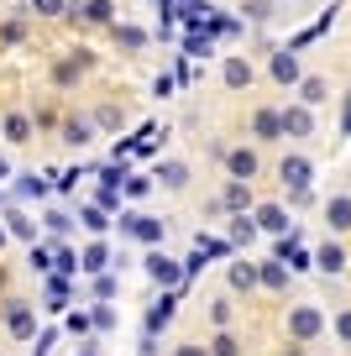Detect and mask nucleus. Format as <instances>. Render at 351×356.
Wrapping results in <instances>:
<instances>
[{
    "label": "nucleus",
    "mask_w": 351,
    "mask_h": 356,
    "mask_svg": "<svg viewBox=\"0 0 351 356\" xmlns=\"http://www.w3.org/2000/svg\"><path fill=\"white\" fill-rule=\"evenodd\" d=\"M173 356H210V346H199V341H184Z\"/></svg>",
    "instance_id": "obj_47"
},
{
    "label": "nucleus",
    "mask_w": 351,
    "mask_h": 356,
    "mask_svg": "<svg viewBox=\"0 0 351 356\" xmlns=\"http://www.w3.org/2000/svg\"><path fill=\"white\" fill-rule=\"evenodd\" d=\"M257 283H263V289H288V267L273 257V262H263V267H257Z\"/></svg>",
    "instance_id": "obj_28"
},
{
    "label": "nucleus",
    "mask_w": 351,
    "mask_h": 356,
    "mask_svg": "<svg viewBox=\"0 0 351 356\" xmlns=\"http://www.w3.org/2000/svg\"><path fill=\"white\" fill-rule=\"evenodd\" d=\"M0 131H6V142H11V147H26V142H32V131H37V121L26 111H11Z\"/></svg>",
    "instance_id": "obj_15"
},
{
    "label": "nucleus",
    "mask_w": 351,
    "mask_h": 356,
    "mask_svg": "<svg viewBox=\"0 0 351 356\" xmlns=\"http://www.w3.org/2000/svg\"><path fill=\"white\" fill-rule=\"evenodd\" d=\"M142 273L157 283V289H184V262H178V257H168L163 246H147Z\"/></svg>",
    "instance_id": "obj_2"
},
{
    "label": "nucleus",
    "mask_w": 351,
    "mask_h": 356,
    "mask_svg": "<svg viewBox=\"0 0 351 356\" xmlns=\"http://www.w3.org/2000/svg\"><path fill=\"white\" fill-rule=\"evenodd\" d=\"M79 26H116V0H84V6H68Z\"/></svg>",
    "instance_id": "obj_6"
},
{
    "label": "nucleus",
    "mask_w": 351,
    "mask_h": 356,
    "mask_svg": "<svg viewBox=\"0 0 351 356\" xmlns=\"http://www.w3.org/2000/svg\"><path fill=\"white\" fill-rule=\"evenodd\" d=\"M288 330H294V341H315V335L325 330V314H320L315 304H299V309L288 314Z\"/></svg>",
    "instance_id": "obj_7"
},
{
    "label": "nucleus",
    "mask_w": 351,
    "mask_h": 356,
    "mask_svg": "<svg viewBox=\"0 0 351 356\" xmlns=\"http://www.w3.org/2000/svg\"><path fill=\"white\" fill-rule=\"evenodd\" d=\"M121 241H136V246H163L168 241V225L157 215H142V210H121Z\"/></svg>",
    "instance_id": "obj_1"
},
{
    "label": "nucleus",
    "mask_w": 351,
    "mask_h": 356,
    "mask_svg": "<svg viewBox=\"0 0 351 356\" xmlns=\"http://www.w3.org/2000/svg\"><path fill=\"white\" fill-rule=\"evenodd\" d=\"M110 267H116V252H110L105 236H95V241L79 246V273H89V278H95V273H110Z\"/></svg>",
    "instance_id": "obj_5"
},
{
    "label": "nucleus",
    "mask_w": 351,
    "mask_h": 356,
    "mask_svg": "<svg viewBox=\"0 0 351 356\" xmlns=\"http://www.w3.org/2000/svg\"><path fill=\"white\" fill-rule=\"evenodd\" d=\"M231 289L252 293V289H257V267H252V262H231Z\"/></svg>",
    "instance_id": "obj_33"
},
{
    "label": "nucleus",
    "mask_w": 351,
    "mask_h": 356,
    "mask_svg": "<svg viewBox=\"0 0 351 356\" xmlns=\"http://www.w3.org/2000/svg\"><path fill=\"white\" fill-rule=\"evenodd\" d=\"M116 293H121V278H116V273H95L89 299H95V304H116Z\"/></svg>",
    "instance_id": "obj_22"
},
{
    "label": "nucleus",
    "mask_w": 351,
    "mask_h": 356,
    "mask_svg": "<svg viewBox=\"0 0 351 356\" xmlns=\"http://www.w3.org/2000/svg\"><path fill=\"white\" fill-rule=\"evenodd\" d=\"M210 356H242V341H236L231 330H220L215 341H210Z\"/></svg>",
    "instance_id": "obj_37"
},
{
    "label": "nucleus",
    "mask_w": 351,
    "mask_h": 356,
    "mask_svg": "<svg viewBox=\"0 0 351 356\" xmlns=\"http://www.w3.org/2000/svg\"><path fill=\"white\" fill-rule=\"evenodd\" d=\"M153 95H157V100H168V95H173V74H157L153 79Z\"/></svg>",
    "instance_id": "obj_46"
},
{
    "label": "nucleus",
    "mask_w": 351,
    "mask_h": 356,
    "mask_svg": "<svg viewBox=\"0 0 351 356\" xmlns=\"http://www.w3.org/2000/svg\"><path fill=\"white\" fill-rule=\"evenodd\" d=\"M153 178L163 184V189H184V184H189V163L168 157V163H157V168H153Z\"/></svg>",
    "instance_id": "obj_18"
},
{
    "label": "nucleus",
    "mask_w": 351,
    "mask_h": 356,
    "mask_svg": "<svg viewBox=\"0 0 351 356\" xmlns=\"http://www.w3.org/2000/svg\"><path fill=\"white\" fill-rule=\"evenodd\" d=\"M6 204H11V189H6V184H0V210H6Z\"/></svg>",
    "instance_id": "obj_52"
},
{
    "label": "nucleus",
    "mask_w": 351,
    "mask_h": 356,
    "mask_svg": "<svg viewBox=\"0 0 351 356\" xmlns=\"http://www.w3.org/2000/svg\"><path fill=\"white\" fill-rule=\"evenodd\" d=\"M336 330H341V341L351 346V309H341V320H336Z\"/></svg>",
    "instance_id": "obj_48"
},
{
    "label": "nucleus",
    "mask_w": 351,
    "mask_h": 356,
    "mask_svg": "<svg viewBox=\"0 0 351 356\" xmlns=\"http://www.w3.org/2000/svg\"><path fill=\"white\" fill-rule=\"evenodd\" d=\"M47 252H53V273H58V278H74V273H79V252L68 241H53Z\"/></svg>",
    "instance_id": "obj_19"
},
{
    "label": "nucleus",
    "mask_w": 351,
    "mask_h": 356,
    "mask_svg": "<svg viewBox=\"0 0 351 356\" xmlns=\"http://www.w3.org/2000/svg\"><path fill=\"white\" fill-rule=\"evenodd\" d=\"M278 178H283L288 189H309V178H315V168H309V157H283V163H278Z\"/></svg>",
    "instance_id": "obj_14"
},
{
    "label": "nucleus",
    "mask_w": 351,
    "mask_h": 356,
    "mask_svg": "<svg viewBox=\"0 0 351 356\" xmlns=\"http://www.w3.org/2000/svg\"><path fill=\"white\" fill-rule=\"evenodd\" d=\"M220 79H226V89H247L252 84V63H247V58H226Z\"/></svg>",
    "instance_id": "obj_21"
},
{
    "label": "nucleus",
    "mask_w": 351,
    "mask_h": 356,
    "mask_svg": "<svg viewBox=\"0 0 351 356\" xmlns=\"http://www.w3.org/2000/svg\"><path fill=\"white\" fill-rule=\"evenodd\" d=\"M0 225H6V236H16V241H37V220L22 204H6V210H0Z\"/></svg>",
    "instance_id": "obj_10"
},
{
    "label": "nucleus",
    "mask_w": 351,
    "mask_h": 356,
    "mask_svg": "<svg viewBox=\"0 0 351 356\" xmlns=\"http://www.w3.org/2000/svg\"><path fill=\"white\" fill-rule=\"evenodd\" d=\"M63 330L79 335V341H89V335H95V320H89V309H68V314H63Z\"/></svg>",
    "instance_id": "obj_30"
},
{
    "label": "nucleus",
    "mask_w": 351,
    "mask_h": 356,
    "mask_svg": "<svg viewBox=\"0 0 351 356\" xmlns=\"http://www.w3.org/2000/svg\"><path fill=\"white\" fill-rule=\"evenodd\" d=\"M220 157H226V173L231 178H242V184H252V178H257V152H252V147H231V152H220Z\"/></svg>",
    "instance_id": "obj_12"
},
{
    "label": "nucleus",
    "mask_w": 351,
    "mask_h": 356,
    "mask_svg": "<svg viewBox=\"0 0 351 356\" xmlns=\"http://www.w3.org/2000/svg\"><path fill=\"white\" fill-rule=\"evenodd\" d=\"M79 356H100V346H95V341H84V346H79Z\"/></svg>",
    "instance_id": "obj_50"
},
{
    "label": "nucleus",
    "mask_w": 351,
    "mask_h": 356,
    "mask_svg": "<svg viewBox=\"0 0 351 356\" xmlns=\"http://www.w3.org/2000/svg\"><path fill=\"white\" fill-rule=\"evenodd\" d=\"M32 16L53 22V16H68V0H32Z\"/></svg>",
    "instance_id": "obj_38"
},
{
    "label": "nucleus",
    "mask_w": 351,
    "mask_h": 356,
    "mask_svg": "<svg viewBox=\"0 0 351 356\" xmlns=\"http://www.w3.org/2000/svg\"><path fill=\"white\" fill-rule=\"evenodd\" d=\"M173 314H178V289H163V299L147 304V314H142V335H163L173 325Z\"/></svg>",
    "instance_id": "obj_4"
},
{
    "label": "nucleus",
    "mask_w": 351,
    "mask_h": 356,
    "mask_svg": "<svg viewBox=\"0 0 351 356\" xmlns=\"http://www.w3.org/2000/svg\"><path fill=\"white\" fill-rule=\"evenodd\" d=\"M252 131H257V142H278V136H283V115L278 111H257Z\"/></svg>",
    "instance_id": "obj_25"
},
{
    "label": "nucleus",
    "mask_w": 351,
    "mask_h": 356,
    "mask_svg": "<svg viewBox=\"0 0 351 356\" xmlns=\"http://www.w3.org/2000/svg\"><path fill=\"white\" fill-rule=\"evenodd\" d=\"M84 68H89V53L79 47V53H68V58H58V63H53V84L58 89H74L79 79H84Z\"/></svg>",
    "instance_id": "obj_9"
},
{
    "label": "nucleus",
    "mask_w": 351,
    "mask_h": 356,
    "mask_svg": "<svg viewBox=\"0 0 351 356\" xmlns=\"http://www.w3.org/2000/svg\"><path fill=\"white\" fill-rule=\"evenodd\" d=\"M26 262H32V273H42V278L53 273V252H47V246H37V241H32V252H26Z\"/></svg>",
    "instance_id": "obj_39"
},
{
    "label": "nucleus",
    "mask_w": 351,
    "mask_h": 356,
    "mask_svg": "<svg viewBox=\"0 0 351 356\" xmlns=\"http://www.w3.org/2000/svg\"><path fill=\"white\" fill-rule=\"evenodd\" d=\"M147 194H153V178H147V173H132L121 184V200H147Z\"/></svg>",
    "instance_id": "obj_35"
},
{
    "label": "nucleus",
    "mask_w": 351,
    "mask_h": 356,
    "mask_svg": "<svg viewBox=\"0 0 351 356\" xmlns=\"http://www.w3.org/2000/svg\"><path fill=\"white\" fill-rule=\"evenodd\" d=\"M95 204H100V210H110V215H121V189H100Z\"/></svg>",
    "instance_id": "obj_41"
},
{
    "label": "nucleus",
    "mask_w": 351,
    "mask_h": 356,
    "mask_svg": "<svg viewBox=\"0 0 351 356\" xmlns=\"http://www.w3.org/2000/svg\"><path fill=\"white\" fill-rule=\"evenodd\" d=\"M42 225H47V236H53V241H63V236L74 231V215H68V210H58V204H53V210H42Z\"/></svg>",
    "instance_id": "obj_27"
},
{
    "label": "nucleus",
    "mask_w": 351,
    "mask_h": 356,
    "mask_svg": "<svg viewBox=\"0 0 351 356\" xmlns=\"http://www.w3.org/2000/svg\"><path fill=\"white\" fill-rule=\"evenodd\" d=\"M299 89H304V105H320V100H325V79H304Z\"/></svg>",
    "instance_id": "obj_42"
},
{
    "label": "nucleus",
    "mask_w": 351,
    "mask_h": 356,
    "mask_svg": "<svg viewBox=\"0 0 351 356\" xmlns=\"http://www.w3.org/2000/svg\"><path fill=\"white\" fill-rule=\"evenodd\" d=\"M315 267H320V273H330V278H341V273H346V252L325 241V246L315 252Z\"/></svg>",
    "instance_id": "obj_24"
},
{
    "label": "nucleus",
    "mask_w": 351,
    "mask_h": 356,
    "mask_svg": "<svg viewBox=\"0 0 351 356\" xmlns=\"http://www.w3.org/2000/svg\"><path fill=\"white\" fill-rule=\"evenodd\" d=\"M58 131H63L58 142H63V147H74V152H84V147L95 142V121H89V115H68V121L58 126Z\"/></svg>",
    "instance_id": "obj_11"
},
{
    "label": "nucleus",
    "mask_w": 351,
    "mask_h": 356,
    "mask_svg": "<svg viewBox=\"0 0 351 356\" xmlns=\"http://www.w3.org/2000/svg\"><path fill=\"white\" fill-rule=\"evenodd\" d=\"M42 289H47V304H42V309H47V314H68V293H74V278H58V273H47Z\"/></svg>",
    "instance_id": "obj_13"
},
{
    "label": "nucleus",
    "mask_w": 351,
    "mask_h": 356,
    "mask_svg": "<svg viewBox=\"0 0 351 356\" xmlns=\"http://www.w3.org/2000/svg\"><path fill=\"white\" fill-rule=\"evenodd\" d=\"M79 225H84L89 236H110L116 215H110V210H100V204H79Z\"/></svg>",
    "instance_id": "obj_16"
},
{
    "label": "nucleus",
    "mask_w": 351,
    "mask_h": 356,
    "mask_svg": "<svg viewBox=\"0 0 351 356\" xmlns=\"http://www.w3.org/2000/svg\"><path fill=\"white\" fill-rule=\"evenodd\" d=\"M47 194H53V184H47V173H16V184H11V200H16V204L47 200Z\"/></svg>",
    "instance_id": "obj_8"
},
{
    "label": "nucleus",
    "mask_w": 351,
    "mask_h": 356,
    "mask_svg": "<svg viewBox=\"0 0 351 356\" xmlns=\"http://www.w3.org/2000/svg\"><path fill=\"white\" fill-rule=\"evenodd\" d=\"M89 320H95V335H110L116 325H121V314H116V304H95V309H89Z\"/></svg>",
    "instance_id": "obj_31"
},
{
    "label": "nucleus",
    "mask_w": 351,
    "mask_h": 356,
    "mask_svg": "<svg viewBox=\"0 0 351 356\" xmlns=\"http://www.w3.org/2000/svg\"><path fill=\"white\" fill-rule=\"evenodd\" d=\"M6 178H16V173H11V163H6V157H0V184H6Z\"/></svg>",
    "instance_id": "obj_51"
},
{
    "label": "nucleus",
    "mask_w": 351,
    "mask_h": 356,
    "mask_svg": "<svg viewBox=\"0 0 351 356\" xmlns=\"http://www.w3.org/2000/svg\"><path fill=\"white\" fill-rule=\"evenodd\" d=\"M210 47H215V37H210L205 26H199V32H189V37H184V53H189V58H210Z\"/></svg>",
    "instance_id": "obj_34"
},
{
    "label": "nucleus",
    "mask_w": 351,
    "mask_h": 356,
    "mask_svg": "<svg viewBox=\"0 0 351 356\" xmlns=\"http://www.w3.org/2000/svg\"><path fill=\"white\" fill-rule=\"evenodd\" d=\"M22 37H26L22 22H6V26H0V42H22Z\"/></svg>",
    "instance_id": "obj_45"
},
{
    "label": "nucleus",
    "mask_w": 351,
    "mask_h": 356,
    "mask_svg": "<svg viewBox=\"0 0 351 356\" xmlns=\"http://www.w3.org/2000/svg\"><path fill=\"white\" fill-rule=\"evenodd\" d=\"M6 241H11V236H6V225H0V246H6Z\"/></svg>",
    "instance_id": "obj_53"
},
{
    "label": "nucleus",
    "mask_w": 351,
    "mask_h": 356,
    "mask_svg": "<svg viewBox=\"0 0 351 356\" xmlns=\"http://www.w3.org/2000/svg\"><path fill=\"white\" fill-rule=\"evenodd\" d=\"M278 115H283V136H309V131H315L309 105H288V111H278Z\"/></svg>",
    "instance_id": "obj_17"
},
{
    "label": "nucleus",
    "mask_w": 351,
    "mask_h": 356,
    "mask_svg": "<svg viewBox=\"0 0 351 356\" xmlns=\"http://www.w3.org/2000/svg\"><path fill=\"white\" fill-rule=\"evenodd\" d=\"M273 79H278V84H299V58H294V47H278V53H273Z\"/></svg>",
    "instance_id": "obj_20"
},
{
    "label": "nucleus",
    "mask_w": 351,
    "mask_h": 356,
    "mask_svg": "<svg viewBox=\"0 0 351 356\" xmlns=\"http://www.w3.org/2000/svg\"><path fill=\"white\" fill-rule=\"evenodd\" d=\"M252 236H257V225H247V215L231 220V246H236V241H252Z\"/></svg>",
    "instance_id": "obj_40"
},
{
    "label": "nucleus",
    "mask_w": 351,
    "mask_h": 356,
    "mask_svg": "<svg viewBox=\"0 0 351 356\" xmlns=\"http://www.w3.org/2000/svg\"><path fill=\"white\" fill-rule=\"evenodd\" d=\"M341 131L351 136V100H346V111H341Z\"/></svg>",
    "instance_id": "obj_49"
},
{
    "label": "nucleus",
    "mask_w": 351,
    "mask_h": 356,
    "mask_svg": "<svg viewBox=\"0 0 351 356\" xmlns=\"http://www.w3.org/2000/svg\"><path fill=\"white\" fill-rule=\"evenodd\" d=\"M252 204V189H247L242 178H231V189H226V210H247Z\"/></svg>",
    "instance_id": "obj_36"
},
{
    "label": "nucleus",
    "mask_w": 351,
    "mask_h": 356,
    "mask_svg": "<svg viewBox=\"0 0 351 356\" xmlns=\"http://www.w3.org/2000/svg\"><path fill=\"white\" fill-rule=\"evenodd\" d=\"M0 320H6V335H11V341H32V335H37V304L6 299V304H0Z\"/></svg>",
    "instance_id": "obj_3"
},
{
    "label": "nucleus",
    "mask_w": 351,
    "mask_h": 356,
    "mask_svg": "<svg viewBox=\"0 0 351 356\" xmlns=\"http://www.w3.org/2000/svg\"><path fill=\"white\" fill-rule=\"evenodd\" d=\"M325 220H330V231H351V200L346 194H336V200L325 204Z\"/></svg>",
    "instance_id": "obj_26"
},
{
    "label": "nucleus",
    "mask_w": 351,
    "mask_h": 356,
    "mask_svg": "<svg viewBox=\"0 0 351 356\" xmlns=\"http://www.w3.org/2000/svg\"><path fill=\"white\" fill-rule=\"evenodd\" d=\"M210 320L226 330V325H231V304H226V299H215V304H210Z\"/></svg>",
    "instance_id": "obj_44"
},
{
    "label": "nucleus",
    "mask_w": 351,
    "mask_h": 356,
    "mask_svg": "<svg viewBox=\"0 0 351 356\" xmlns=\"http://www.w3.org/2000/svg\"><path fill=\"white\" fill-rule=\"evenodd\" d=\"M89 121H95V126H100V131H121V121H126V111H121V105H100V111H95V115H89Z\"/></svg>",
    "instance_id": "obj_32"
},
{
    "label": "nucleus",
    "mask_w": 351,
    "mask_h": 356,
    "mask_svg": "<svg viewBox=\"0 0 351 356\" xmlns=\"http://www.w3.org/2000/svg\"><path fill=\"white\" fill-rule=\"evenodd\" d=\"M257 225H263V231H273V236H283V231H288L283 204H263V210H257Z\"/></svg>",
    "instance_id": "obj_29"
},
{
    "label": "nucleus",
    "mask_w": 351,
    "mask_h": 356,
    "mask_svg": "<svg viewBox=\"0 0 351 356\" xmlns=\"http://www.w3.org/2000/svg\"><path fill=\"white\" fill-rule=\"evenodd\" d=\"M242 11L252 16V22H267V16H273V0H247Z\"/></svg>",
    "instance_id": "obj_43"
},
{
    "label": "nucleus",
    "mask_w": 351,
    "mask_h": 356,
    "mask_svg": "<svg viewBox=\"0 0 351 356\" xmlns=\"http://www.w3.org/2000/svg\"><path fill=\"white\" fill-rule=\"evenodd\" d=\"M110 32H116V47H126V53H142V47H147V32L132 26V22H116Z\"/></svg>",
    "instance_id": "obj_23"
}]
</instances>
